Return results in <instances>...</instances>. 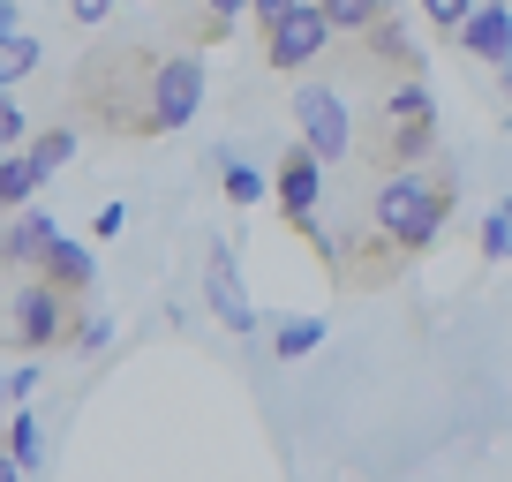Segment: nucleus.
<instances>
[{"label": "nucleus", "mask_w": 512, "mask_h": 482, "mask_svg": "<svg viewBox=\"0 0 512 482\" xmlns=\"http://www.w3.org/2000/svg\"><path fill=\"white\" fill-rule=\"evenodd\" d=\"M452 219V181L430 174V166H400V174H377L369 189V226L392 257H422Z\"/></svg>", "instance_id": "obj_1"}, {"label": "nucleus", "mask_w": 512, "mask_h": 482, "mask_svg": "<svg viewBox=\"0 0 512 482\" xmlns=\"http://www.w3.org/2000/svg\"><path fill=\"white\" fill-rule=\"evenodd\" d=\"M83 302H68L61 287H46V279H23L8 302H0V339L8 347H68V324H76Z\"/></svg>", "instance_id": "obj_2"}, {"label": "nucleus", "mask_w": 512, "mask_h": 482, "mask_svg": "<svg viewBox=\"0 0 512 482\" xmlns=\"http://www.w3.org/2000/svg\"><path fill=\"white\" fill-rule=\"evenodd\" d=\"M294 144L309 151L317 166H339L354 151V106H347V91L339 83H324V76H309L302 91H294Z\"/></svg>", "instance_id": "obj_3"}, {"label": "nucleus", "mask_w": 512, "mask_h": 482, "mask_svg": "<svg viewBox=\"0 0 512 482\" xmlns=\"http://www.w3.org/2000/svg\"><path fill=\"white\" fill-rule=\"evenodd\" d=\"M204 106V53H159L144 91V136H181Z\"/></svg>", "instance_id": "obj_4"}, {"label": "nucleus", "mask_w": 512, "mask_h": 482, "mask_svg": "<svg viewBox=\"0 0 512 482\" xmlns=\"http://www.w3.org/2000/svg\"><path fill=\"white\" fill-rule=\"evenodd\" d=\"M204 309H211V324L234 332V339L256 332V302H249V287H241V264H234V241L226 234L204 249Z\"/></svg>", "instance_id": "obj_5"}, {"label": "nucleus", "mask_w": 512, "mask_h": 482, "mask_svg": "<svg viewBox=\"0 0 512 482\" xmlns=\"http://www.w3.org/2000/svg\"><path fill=\"white\" fill-rule=\"evenodd\" d=\"M324 53H332V23L317 16V0H309V8H294V16H279L272 31H264V61H272V68H287V76L317 68Z\"/></svg>", "instance_id": "obj_6"}, {"label": "nucleus", "mask_w": 512, "mask_h": 482, "mask_svg": "<svg viewBox=\"0 0 512 482\" xmlns=\"http://www.w3.org/2000/svg\"><path fill=\"white\" fill-rule=\"evenodd\" d=\"M272 196H279V219H287V226H309L317 204H324V166L309 159L302 144H287L279 166H272Z\"/></svg>", "instance_id": "obj_7"}, {"label": "nucleus", "mask_w": 512, "mask_h": 482, "mask_svg": "<svg viewBox=\"0 0 512 482\" xmlns=\"http://www.w3.org/2000/svg\"><path fill=\"white\" fill-rule=\"evenodd\" d=\"M460 53L467 61H490V68L512 61V0H482L475 16H467V31H460Z\"/></svg>", "instance_id": "obj_8"}, {"label": "nucleus", "mask_w": 512, "mask_h": 482, "mask_svg": "<svg viewBox=\"0 0 512 482\" xmlns=\"http://www.w3.org/2000/svg\"><path fill=\"white\" fill-rule=\"evenodd\" d=\"M53 241H61V226H53L46 211H16V219H8V234H0V264L31 279L38 264H46V249H53Z\"/></svg>", "instance_id": "obj_9"}, {"label": "nucleus", "mask_w": 512, "mask_h": 482, "mask_svg": "<svg viewBox=\"0 0 512 482\" xmlns=\"http://www.w3.org/2000/svg\"><path fill=\"white\" fill-rule=\"evenodd\" d=\"M31 279H46V287H61L68 302H83V294L98 287V249H83V241H68V234H61V241L46 249V264H38Z\"/></svg>", "instance_id": "obj_10"}, {"label": "nucleus", "mask_w": 512, "mask_h": 482, "mask_svg": "<svg viewBox=\"0 0 512 482\" xmlns=\"http://www.w3.org/2000/svg\"><path fill=\"white\" fill-rule=\"evenodd\" d=\"M211 166H219V181H226V204H234V211H256L264 196H272V174H264V166H249L234 144H219V151H211Z\"/></svg>", "instance_id": "obj_11"}, {"label": "nucleus", "mask_w": 512, "mask_h": 482, "mask_svg": "<svg viewBox=\"0 0 512 482\" xmlns=\"http://www.w3.org/2000/svg\"><path fill=\"white\" fill-rule=\"evenodd\" d=\"M362 46L377 53L384 68H400V76H422V68H430V61H422V46H415V38H407V23H400V16H384L377 31L362 38Z\"/></svg>", "instance_id": "obj_12"}, {"label": "nucleus", "mask_w": 512, "mask_h": 482, "mask_svg": "<svg viewBox=\"0 0 512 482\" xmlns=\"http://www.w3.org/2000/svg\"><path fill=\"white\" fill-rule=\"evenodd\" d=\"M317 16L332 23V38H369L392 16V0H317Z\"/></svg>", "instance_id": "obj_13"}, {"label": "nucleus", "mask_w": 512, "mask_h": 482, "mask_svg": "<svg viewBox=\"0 0 512 482\" xmlns=\"http://www.w3.org/2000/svg\"><path fill=\"white\" fill-rule=\"evenodd\" d=\"M76 151H83V144H76V129H68V121H53V129H38V136H31V144H23V159H31V166H38V174H46V181H53V174H61V166H68V159H76Z\"/></svg>", "instance_id": "obj_14"}, {"label": "nucleus", "mask_w": 512, "mask_h": 482, "mask_svg": "<svg viewBox=\"0 0 512 482\" xmlns=\"http://www.w3.org/2000/svg\"><path fill=\"white\" fill-rule=\"evenodd\" d=\"M38 181H46V174H38L23 151H8V159H0V211H31Z\"/></svg>", "instance_id": "obj_15"}, {"label": "nucleus", "mask_w": 512, "mask_h": 482, "mask_svg": "<svg viewBox=\"0 0 512 482\" xmlns=\"http://www.w3.org/2000/svg\"><path fill=\"white\" fill-rule=\"evenodd\" d=\"M8 460H16L23 475H38V467H46V437H38V415H31V407H16V415H8Z\"/></svg>", "instance_id": "obj_16"}, {"label": "nucleus", "mask_w": 512, "mask_h": 482, "mask_svg": "<svg viewBox=\"0 0 512 482\" xmlns=\"http://www.w3.org/2000/svg\"><path fill=\"white\" fill-rule=\"evenodd\" d=\"M38 61H46V46H38L31 31H16V38H0V91H16L23 76H38Z\"/></svg>", "instance_id": "obj_17"}, {"label": "nucleus", "mask_w": 512, "mask_h": 482, "mask_svg": "<svg viewBox=\"0 0 512 482\" xmlns=\"http://www.w3.org/2000/svg\"><path fill=\"white\" fill-rule=\"evenodd\" d=\"M324 347V317H287V324H272V354L279 362H302V354H317Z\"/></svg>", "instance_id": "obj_18"}, {"label": "nucleus", "mask_w": 512, "mask_h": 482, "mask_svg": "<svg viewBox=\"0 0 512 482\" xmlns=\"http://www.w3.org/2000/svg\"><path fill=\"white\" fill-rule=\"evenodd\" d=\"M241 16H249V0H196V38L211 46V38H226Z\"/></svg>", "instance_id": "obj_19"}, {"label": "nucleus", "mask_w": 512, "mask_h": 482, "mask_svg": "<svg viewBox=\"0 0 512 482\" xmlns=\"http://www.w3.org/2000/svg\"><path fill=\"white\" fill-rule=\"evenodd\" d=\"M482 0H422V16H430V31L437 38H452L460 46V31H467V16H475Z\"/></svg>", "instance_id": "obj_20"}, {"label": "nucleus", "mask_w": 512, "mask_h": 482, "mask_svg": "<svg viewBox=\"0 0 512 482\" xmlns=\"http://www.w3.org/2000/svg\"><path fill=\"white\" fill-rule=\"evenodd\" d=\"M106 339H113V317H106V309H76V324H68V347H76V354H98Z\"/></svg>", "instance_id": "obj_21"}, {"label": "nucleus", "mask_w": 512, "mask_h": 482, "mask_svg": "<svg viewBox=\"0 0 512 482\" xmlns=\"http://www.w3.org/2000/svg\"><path fill=\"white\" fill-rule=\"evenodd\" d=\"M31 144V113L16 106V91H0V151H23Z\"/></svg>", "instance_id": "obj_22"}, {"label": "nucleus", "mask_w": 512, "mask_h": 482, "mask_svg": "<svg viewBox=\"0 0 512 482\" xmlns=\"http://www.w3.org/2000/svg\"><path fill=\"white\" fill-rule=\"evenodd\" d=\"M482 257H490V264L512 257V219H505V211H490V219H482Z\"/></svg>", "instance_id": "obj_23"}, {"label": "nucleus", "mask_w": 512, "mask_h": 482, "mask_svg": "<svg viewBox=\"0 0 512 482\" xmlns=\"http://www.w3.org/2000/svg\"><path fill=\"white\" fill-rule=\"evenodd\" d=\"M113 8H121V0H68V16H76L83 31H98V23H106Z\"/></svg>", "instance_id": "obj_24"}, {"label": "nucleus", "mask_w": 512, "mask_h": 482, "mask_svg": "<svg viewBox=\"0 0 512 482\" xmlns=\"http://www.w3.org/2000/svg\"><path fill=\"white\" fill-rule=\"evenodd\" d=\"M294 8H309V0H249V16L264 23V31H272L279 16H294Z\"/></svg>", "instance_id": "obj_25"}, {"label": "nucleus", "mask_w": 512, "mask_h": 482, "mask_svg": "<svg viewBox=\"0 0 512 482\" xmlns=\"http://www.w3.org/2000/svg\"><path fill=\"white\" fill-rule=\"evenodd\" d=\"M121 226H128V204H106V211H98V219H91V241H113V234H121Z\"/></svg>", "instance_id": "obj_26"}, {"label": "nucleus", "mask_w": 512, "mask_h": 482, "mask_svg": "<svg viewBox=\"0 0 512 482\" xmlns=\"http://www.w3.org/2000/svg\"><path fill=\"white\" fill-rule=\"evenodd\" d=\"M31 392H38V362H23V370L8 377V400H16V407H31Z\"/></svg>", "instance_id": "obj_27"}, {"label": "nucleus", "mask_w": 512, "mask_h": 482, "mask_svg": "<svg viewBox=\"0 0 512 482\" xmlns=\"http://www.w3.org/2000/svg\"><path fill=\"white\" fill-rule=\"evenodd\" d=\"M23 23H16V0H0V38H16Z\"/></svg>", "instance_id": "obj_28"}, {"label": "nucleus", "mask_w": 512, "mask_h": 482, "mask_svg": "<svg viewBox=\"0 0 512 482\" xmlns=\"http://www.w3.org/2000/svg\"><path fill=\"white\" fill-rule=\"evenodd\" d=\"M0 482H23V467L8 460V445H0Z\"/></svg>", "instance_id": "obj_29"}, {"label": "nucleus", "mask_w": 512, "mask_h": 482, "mask_svg": "<svg viewBox=\"0 0 512 482\" xmlns=\"http://www.w3.org/2000/svg\"><path fill=\"white\" fill-rule=\"evenodd\" d=\"M497 91H505V106H512V61H505V68H497Z\"/></svg>", "instance_id": "obj_30"}, {"label": "nucleus", "mask_w": 512, "mask_h": 482, "mask_svg": "<svg viewBox=\"0 0 512 482\" xmlns=\"http://www.w3.org/2000/svg\"><path fill=\"white\" fill-rule=\"evenodd\" d=\"M0 400H8V370H0Z\"/></svg>", "instance_id": "obj_31"}, {"label": "nucleus", "mask_w": 512, "mask_h": 482, "mask_svg": "<svg viewBox=\"0 0 512 482\" xmlns=\"http://www.w3.org/2000/svg\"><path fill=\"white\" fill-rule=\"evenodd\" d=\"M0 302H8V294H0Z\"/></svg>", "instance_id": "obj_32"}]
</instances>
